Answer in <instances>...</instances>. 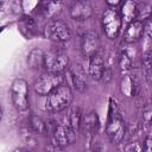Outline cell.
Instances as JSON below:
<instances>
[{
  "instance_id": "cell-14",
  "label": "cell",
  "mask_w": 152,
  "mask_h": 152,
  "mask_svg": "<svg viewBox=\"0 0 152 152\" xmlns=\"http://www.w3.org/2000/svg\"><path fill=\"white\" fill-rule=\"evenodd\" d=\"M18 26H19V30L23 33V36H25L27 39H32L39 34L38 26H37L34 19L30 15H23L21 19L19 20Z\"/></svg>"
},
{
  "instance_id": "cell-25",
  "label": "cell",
  "mask_w": 152,
  "mask_h": 152,
  "mask_svg": "<svg viewBox=\"0 0 152 152\" xmlns=\"http://www.w3.org/2000/svg\"><path fill=\"white\" fill-rule=\"evenodd\" d=\"M142 120L148 125L151 121V107L150 104H147L144 109H142Z\"/></svg>"
},
{
  "instance_id": "cell-19",
  "label": "cell",
  "mask_w": 152,
  "mask_h": 152,
  "mask_svg": "<svg viewBox=\"0 0 152 152\" xmlns=\"http://www.w3.org/2000/svg\"><path fill=\"white\" fill-rule=\"evenodd\" d=\"M61 6L62 4L59 1H44L38 5V13L44 17L51 18L61 10Z\"/></svg>"
},
{
  "instance_id": "cell-23",
  "label": "cell",
  "mask_w": 152,
  "mask_h": 152,
  "mask_svg": "<svg viewBox=\"0 0 152 152\" xmlns=\"http://www.w3.org/2000/svg\"><path fill=\"white\" fill-rule=\"evenodd\" d=\"M142 69H144V74L146 76V80L150 82L151 78V52L146 51L142 58Z\"/></svg>"
},
{
  "instance_id": "cell-22",
  "label": "cell",
  "mask_w": 152,
  "mask_h": 152,
  "mask_svg": "<svg viewBox=\"0 0 152 152\" xmlns=\"http://www.w3.org/2000/svg\"><path fill=\"white\" fill-rule=\"evenodd\" d=\"M30 127L37 134H46V132H48V126H46L45 121L40 116L34 115V114H32L30 116Z\"/></svg>"
},
{
  "instance_id": "cell-13",
  "label": "cell",
  "mask_w": 152,
  "mask_h": 152,
  "mask_svg": "<svg viewBox=\"0 0 152 152\" xmlns=\"http://www.w3.org/2000/svg\"><path fill=\"white\" fill-rule=\"evenodd\" d=\"M144 32H145V23L135 19L127 25V28L124 34V40L129 44L135 43L141 37H144Z\"/></svg>"
},
{
  "instance_id": "cell-29",
  "label": "cell",
  "mask_w": 152,
  "mask_h": 152,
  "mask_svg": "<svg viewBox=\"0 0 152 152\" xmlns=\"http://www.w3.org/2000/svg\"><path fill=\"white\" fill-rule=\"evenodd\" d=\"M1 120H2V109L0 107V122H1Z\"/></svg>"
},
{
  "instance_id": "cell-17",
  "label": "cell",
  "mask_w": 152,
  "mask_h": 152,
  "mask_svg": "<svg viewBox=\"0 0 152 152\" xmlns=\"http://www.w3.org/2000/svg\"><path fill=\"white\" fill-rule=\"evenodd\" d=\"M120 17L121 19H124L125 23L129 24L132 23L133 20L137 19V15H138V5L134 2V1H126V2H122L120 5Z\"/></svg>"
},
{
  "instance_id": "cell-27",
  "label": "cell",
  "mask_w": 152,
  "mask_h": 152,
  "mask_svg": "<svg viewBox=\"0 0 152 152\" xmlns=\"http://www.w3.org/2000/svg\"><path fill=\"white\" fill-rule=\"evenodd\" d=\"M49 152H66L65 150H64V147H61V146H56V145H53V146H51L50 147V151Z\"/></svg>"
},
{
  "instance_id": "cell-6",
  "label": "cell",
  "mask_w": 152,
  "mask_h": 152,
  "mask_svg": "<svg viewBox=\"0 0 152 152\" xmlns=\"http://www.w3.org/2000/svg\"><path fill=\"white\" fill-rule=\"evenodd\" d=\"M63 75L62 74H52V72H45L40 77L36 80L33 83L34 91L40 96H48L53 89L63 84Z\"/></svg>"
},
{
  "instance_id": "cell-18",
  "label": "cell",
  "mask_w": 152,
  "mask_h": 152,
  "mask_svg": "<svg viewBox=\"0 0 152 152\" xmlns=\"http://www.w3.org/2000/svg\"><path fill=\"white\" fill-rule=\"evenodd\" d=\"M44 56H45V52L42 49H38V48L32 49L27 55L28 66L31 69H34V70L43 68L44 66Z\"/></svg>"
},
{
  "instance_id": "cell-15",
  "label": "cell",
  "mask_w": 152,
  "mask_h": 152,
  "mask_svg": "<svg viewBox=\"0 0 152 152\" xmlns=\"http://www.w3.org/2000/svg\"><path fill=\"white\" fill-rule=\"evenodd\" d=\"M103 72H104L103 58L99 53L93 56L91 58H89V69H88L89 76L95 81H100V80H102Z\"/></svg>"
},
{
  "instance_id": "cell-2",
  "label": "cell",
  "mask_w": 152,
  "mask_h": 152,
  "mask_svg": "<svg viewBox=\"0 0 152 152\" xmlns=\"http://www.w3.org/2000/svg\"><path fill=\"white\" fill-rule=\"evenodd\" d=\"M72 101V91L69 86L61 84L53 89L45 100V109L50 113H58L70 107Z\"/></svg>"
},
{
  "instance_id": "cell-12",
  "label": "cell",
  "mask_w": 152,
  "mask_h": 152,
  "mask_svg": "<svg viewBox=\"0 0 152 152\" xmlns=\"http://www.w3.org/2000/svg\"><path fill=\"white\" fill-rule=\"evenodd\" d=\"M70 17L76 21H84L93 15V6L89 1H76L70 6Z\"/></svg>"
},
{
  "instance_id": "cell-28",
  "label": "cell",
  "mask_w": 152,
  "mask_h": 152,
  "mask_svg": "<svg viewBox=\"0 0 152 152\" xmlns=\"http://www.w3.org/2000/svg\"><path fill=\"white\" fill-rule=\"evenodd\" d=\"M107 4H108L109 6H112L110 8H114L115 6H120L122 2H121V1H107Z\"/></svg>"
},
{
  "instance_id": "cell-26",
  "label": "cell",
  "mask_w": 152,
  "mask_h": 152,
  "mask_svg": "<svg viewBox=\"0 0 152 152\" xmlns=\"http://www.w3.org/2000/svg\"><path fill=\"white\" fill-rule=\"evenodd\" d=\"M142 152H151V138L147 137L144 141V145H142Z\"/></svg>"
},
{
  "instance_id": "cell-20",
  "label": "cell",
  "mask_w": 152,
  "mask_h": 152,
  "mask_svg": "<svg viewBox=\"0 0 152 152\" xmlns=\"http://www.w3.org/2000/svg\"><path fill=\"white\" fill-rule=\"evenodd\" d=\"M121 91L126 96H135L138 94V84H137L135 80L133 77L126 75V77L121 82Z\"/></svg>"
},
{
  "instance_id": "cell-10",
  "label": "cell",
  "mask_w": 152,
  "mask_h": 152,
  "mask_svg": "<svg viewBox=\"0 0 152 152\" xmlns=\"http://www.w3.org/2000/svg\"><path fill=\"white\" fill-rule=\"evenodd\" d=\"M100 38L95 32H86L81 37L80 42V50L83 57L86 58H91L93 56L99 53L100 50Z\"/></svg>"
},
{
  "instance_id": "cell-3",
  "label": "cell",
  "mask_w": 152,
  "mask_h": 152,
  "mask_svg": "<svg viewBox=\"0 0 152 152\" xmlns=\"http://www.w3.org/2000/svg\"><path fill=\"white\" fill-rule=\"evenodd\" d=\"M69 66L68 53L59 48H53L50 51L45 52L44 56V68L48 72L52 74H63Z\"/></svg>"
},
{
  "instance_id": "cell-11",
  "label": "cell",
  "mask_w": 152,
  "mask_h": 152,
  "mask_svg": "<svg viewBox=\"0 0 152 152\" xmlns=\"http://www.w3.org/2000/svg\"><path fill=\"white\" fill-rule=\"evenodd\" d=\"M52 139L56 146L65 147L68 145H71L76 140V132L72 131L70 127H68L64 124H59L55 127L52 132Z\"/></svg>"
},
{
  "instance_id": "cell-8",
  "label": "cell",
  "mask_w": 152,
  "mask_h": 152,
  "mask_svg": "<svg viewBox=\"0 0 152 152\" xmlns=\"http://www.w3.org/2000/svg\"><path fill=\"white\" fill-rule=\"evenodd\" d=\"M66 77L74 89L84 91L88 86V75L80 63H74L66 69Z\"/></svg>"
},
{
  "instance_id": "cell-24",
  "label": "cell",
  "mask_w": 152,
  "mask_h": 152,
  "mask_svg": "<svg viewBox=\"0 0 152 152\" xmlns=\"http://www.w3.org/2000/svg\"><path fill=\"white\" fill-rule=\"evenodd\" d=\"M125 152H142V150L138 142H128L125 146Z\"/></svg>"
},
{
  "instance_id": "cell-16",
  "label": "cell",
  "mask_w": 152,
  "mask_h": 152,
  "mask_svg": "<svg viewBox=\"0 0 152 152\" xmlns=\"http://www.w3.org/2000/svg\"><path fill=\"white\" fill-rule=\"evenodd\" d=\"M81 118H82V112L80 109V107L75 106V107H69L65 116L63 118L62 124L66 125L68 127H70L72 131L77 132L80 129V122H81Z\"/></svg>"
},
{
  "instance_id": "cell-9",
  "label": "cell",
  "mask_w": 152,
  "mask_h": 152,
  "mask_svg": "<svg viewBox=\"0 0 152 152\" xmlns=\"http://www.w3.org/2000/svg\"><path fill=\"white\" fill-rule=\"evenodd\" d=\"M99 128H100V120H99V115L96 112L91 110L82 115L81 122H80V129L82 131L88 142H91L94 140V138L96 137L99 132Z\"/></svg>"
},
{
  "instance_id": "cell-5",
  "label": "cell",
  "mask_w": 152,
  "mask_h": 152,
  "mask_svg": "<svg viewBox=\"0 0 152 152\" xmlns=\"http://www.w3.org/2000/svg\"><path fill=\"white\" fill-rule=\"evenodd\" d=\"M11 99L13 106L19 110L24 112L28 109V86L23 78H15L11 86Z\"/></svg>"
},
{
  "instance_id": "cell-4",
  "label": "cell",
  "mask_w": 152,
  "mask_h": 152,
  "mask_svg": "<svg viewBox=\"0 0 152 152\" xmlns=\"http://www.w3.org/2000/svg\"><path fill=\"white\" fill-rule=\"evenodd\" d=\"M101 24L104 34L109 39H115L121 32L122 19L115 8H108L102 13Z\"/></svg>"
},
{
  "instance_id": "cell-21",
  "label": "cell",
  "mask_w": 152,
  "mask_h": 152,
  "mask_svg": "<svg viewBox=\"0 0 152 152\" xmlns=\"http://www.w3.org/2000/svg\"><path fill=\"white\" fill-rule=\"evenodd\" d=\"M118 66L122 74L128 72L132 69V58L126 50H121L118 55Z\"/></svg>"
},
{
  "instance_id": "cell-7",
  "label": "cell",
  "mask_w": 152,
  "mask_h": 152,
  "mask_svg": "<svg viewBox=\"0 0 152 152\" xmlns=\"http://www.w3.org/2000/svg\"><path fill=\"white\" fill-rule=\"evenodd\" d=\"M45 34L49 39L53 42L63 43L71 38V30L64 20L52 19L48 23L45 27Z\"/></svg>"
},
{
  "instance_id": "cell-1",
  "label": "cell",
  "mask_w": 152,
  "mask_h": 152,
  "mask_svg": "<svg viewBox=\"0 0 152 152\" xmlns=\"http://www.w3.org/2000/svg\"><path fill=\"white\" fill-rule=\"evenodd\" d=\"M106 133L109 140L113 144H120L126 134V125L122 119L121 112L119 106L116 104L115 100H109V108H108V116L106 124Z\"/></svg>"
}]
</instances>
